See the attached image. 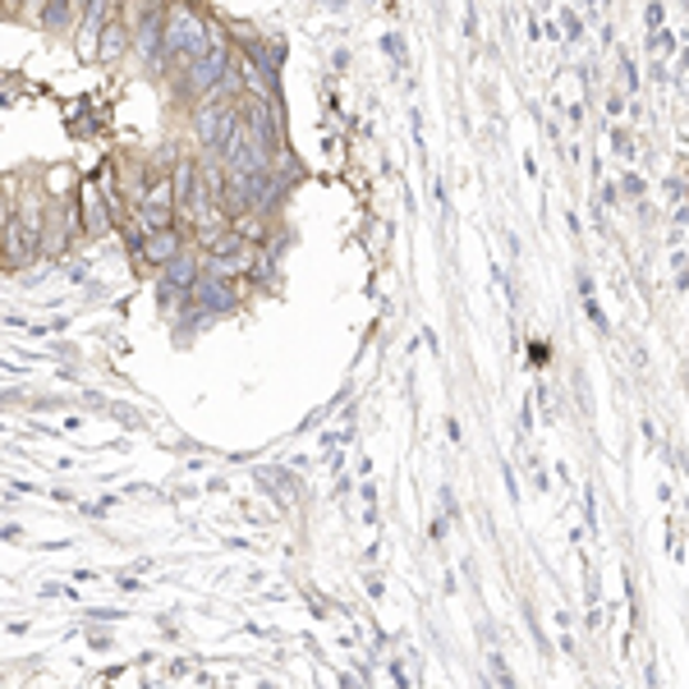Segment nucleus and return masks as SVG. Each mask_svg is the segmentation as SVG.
<instances>
[{"label":"nucleus","instance_id":"f257e3e1","mask_svg":"<svg viewBox=\"0 0 689 689\" xmlns=\"http://www.w3.org/2000/svg\"><path fill=\"white\" fill-rule=\"evenodd\" d=\"M194 130H198V138H203V147H212V152H222L226 147V138L239 130V106L235 102H222V106H198V115H194Z\"/></svg>","mask_w":689,"mask_h":689},{"label":"nucleus","instance_id":"f03ea898","mask_svg":"<svg viewBox=\"0 0 689 689\" xmlns=\"http://www.w3.org/2000/svg\"><path fill=\"white\" fill-rule=\"evenodd\" d=\"M222 70H226V38H212V47H207V55L203 60H194L189 65V79H184V92L189 97H207V92L216 88V79H222Z\"/></svg>","mask_w":689,"mask_h":689},{"label":"nucleus","instance_id":"7ed1b4c3","mask_svg":"<svg viewBox=\"0 0 689 689\" xmlns=\"http://www.w3.org/2000/svg\"><path fill=\"white\" fill-rule=\"evenodd\" d=\"M138 258L152 263V267H171L179 258V235L175 230H156V235H143L138 244Z\"/></svg>","mask_w":689,"mask_h":689},{"label":"nucleus","instance_id":"20e7f679","mask_svg":"<svg viewBox=\"0 0 689 689\" xmlns=\"http://www.w3.org/2000/svg\"><path fill=\"white\" fill-rule=\"evenodd\" d=\"M166 276H171V286H175V290H194V286H198V263L175 258V263L166 267Z\"/></svg>","mask_w":689,"mask_h":689},{"label":"nucleus","instance_id":"39448f33","mask_svg":"<svg viewBox=\"0 0 689 689\" xmlns=\"http://www.w3.org/2000/svg\"><path fill=\"white\" fill-rule=\"evenodd\" d=\"M120 51H124V23L111 19L106 33H102V55H120Z\"/></svg>","mask_w":689,"mask_h":689}]
</instances>
